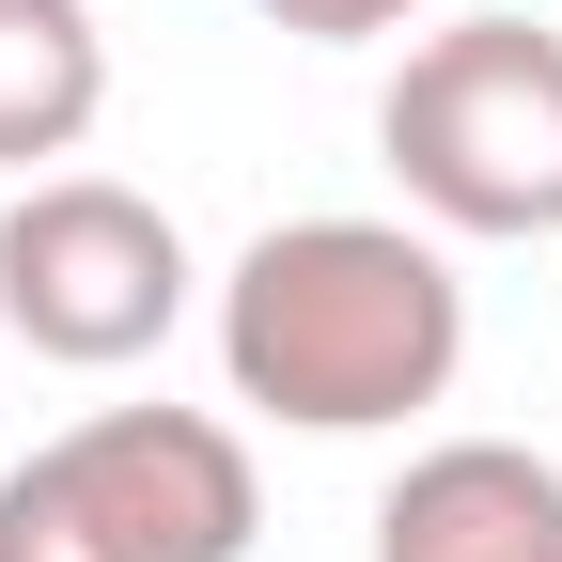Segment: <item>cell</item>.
Returning <instances> with one entry per match:
<instances>
[{"label":"cell","mask_w":562,"mask_h":562,"mask_svg":"<svg viewBox=\"0 0 562 562\" xmlns=\"http://www.w3.org/2000/svg\"><path fill=\"white\" fill-rule=\"evenodd\" d=\"M453 360H469V281L406 220H281L220 281V375L235 406L297 422V438L422 422L453 391Z\"/></svg>","instance_id":"6da1fadb"},{"label":"cell","mask_w":562,"mask_h":562,"mask_svg":"<svg viewBox=\"0 0 562 562\" xmlns=\"http://www.w3.org/2000/svg\"><path fill=\"white\" fill-rule=\"evenodd\" d=\"M375 157L438 235H562V32L453 16L375 94Z\"/></svg>","instance_id":"7a4b0ae2"},{"label":"cell","mask_w":562,"mask_h":562,"mask_svg":"<svg viewBox=\"0 0 562 562\" xmlns=\"http://www.w3.org/2000/svg\"><path fill=\"white\" fill-rule=\"evenodd\" d=\"M188 313V235L157 220L140 188L110 172H32L16 203H0V328L32 344V360H140V344H172Z\"/></svg>","instance_id":"3957f363"},{"label":"cell","mask_w":562,"mask_h":562,"mask_svg":"<svg viewBox=\"0 0 562 562\" xmlns=\"http://www.w3.org/2000/svg\"><path fill=\"white\" fill-rule=\"evenodd\" d=\"M47 484L94 516L110 562H250V531H266L235 422H203V406H94L79 438H47Z\"/></svg>","instance_id":"277c9868"},{"label":"cell","mask_w":562,"mask_h":562,"mask_svg":"<svg viewBox=\"0 0 562 562\" xmlns=\"http://www.w3.org/2000/svg\"><path fill=\"white\" fill-rule=\"evenodd\" d=\"M375 562H562V469L516 438H438L375 501Z\"/></svg>","instance_id":"5b68a950"},{"label":"cell","mask_w":562,"mask_h":562,"mask_svg":"<svg viewBox=\"0 0 562 562\" xmlns=\"http://www.w3.org/2000/svg\"><path fill=\"white\" fill-rule=\"evenodd\" d=\"M110 110V32L94 0H0V172L79 157Z\"/></svg>","instance_id":"8992f818"},{"label":"cell","mask_w":562,"mask_h":562,"mask_svg":"<svg viewBox=\"0 0 562 562\" xmlns=\"http://www.w3.org/2000/svg\"><path fill=\"white\" fill-rule=\"evenodd\" d=\"M0 562H110L94 516L47 484V453H32V469H0Z\"/></svg>","instance_id":"52a82bcc"},{"label":"cell","mask_w":562,"mask_h":562,"mask_svg":"<svg viewBox=\"0 0 562 562\" xmlns=\"http://www.w3.org/2000/svg\"><path fill=\"white\" fill-rule=\"evenodd\" d=\"M266 16L297 32V47H375V32H406V16H422V0H266Z\"/></svg>","instance_id":"ba28073f"}]
</instances>
